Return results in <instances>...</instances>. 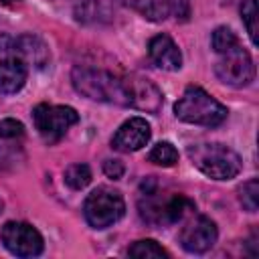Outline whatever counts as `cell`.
I'll return each mask as SVG.
<instances>
[{"label": "cell", "mask_w": 259, "mask_h": 259, "mask_svg": "<svg viewBox=\"0 0 259 259\" xmlns=\"http://www.w3.org/2000/svg\"><path fill=\"white\" fill-rule=\"evenodd\" d=\"M113 14L111 0H75V18L83 24L107 22Z\"/></svg>", "instance_id": "obj_14"}, {"label": "cell", "mask_w": 259, "mask_h": 259, "mask_svg": "<svg viewBox=\"0 0 259 259\" xmlns=\"http://www.w3.org/2000/svg\"><path fill=\"white\" fill-rule=\"evenodd\" d=\"M123 81V91H125V101L127 105L148 111V113H158L162 107V91L146 77L140 75H125L121 77Z\"/></svg>", "instance_id": "obj_9"}, {"label": "cell", "mask_w": 259, "mask_h": 259, "mask_svg": "<svg viewBox=\"0 0 259 259\" xmlns=\"http://www.w3.org/2000/svg\"><path fill=\"white\" fill-rule=\"evenodd\" d=\"M148 55L152 63L164 71H178L182 67L180 49L168 34H156L148 45Z\"/></svg>", "instance_id": "obj_12"}, {"label": "cell", "mask_w": 259, "mask_h": 259, "mask_svg": "<svg viewBox=\"0 0 259 259\" xmlns=\"http://www.w3.org/2000/svg\"><path fill=\"white\" fill-rule=\"evenodd\" d=\"M127 255L130 257H136V259H162V257H168L166 249H162L156 241L152 239H144V241H136L130 249H127Z\"/></svg>", "instance_id": "obj_17"}, {"label": "cell", "mask_w": 259, "mask_h": 259, "mask_svg": "<svg viewBox=\"0 0 259 259\" xmlns=\"http://www.w3.org/2000/svg\"><path fill=\"white\" fill-rule=\"evenodd\" d=\"M22 132H24V125L12 117L0 121V138H4V140L18 138V136H22Z\"/></svg>", "instance_id": "obj_23"}, {"label": "cell", "mask_w": 259, "mask_h": 259, "mask_svg": "<svg viewBox=\"0 0 259 259\" xmlns=\"http://www.w3.org/2000/svg\"><path fill=\"white\" fill-rule=\"evenodd\" d=\"M152 130L144 117H132L119 125L111 138V146L119 152H136L150 142Z\"/></svg>", "instance_id": "obj_11"}, {"label": "cell", "mask_w": 259, "mask_h": 259, "mask_svg": "<svg viewBox=\"0 0 259 259\" xmlns=\"http://www.w3.org/2000/svg\"><path fill=\"white\" fill-rule=\"evenodd\" d=\"M125 212V202L117 190L111 188H97L93 190L83 204L85 221L93 229H107L113 223H117Z\"/></svg>", "instance_id": "obj_4"}, {"label": "cell", "mask_w": 259, "mask_h": 259, "mask_svg": "<svg viewBox=\"0 0 259 259\" xmlns=\"http://www.w3.org/2000/svg\"><path fill=\"white\" fill-rule=\"evenodd\" d=\"M178 119L194 125L214 127L227 119V107L200 87H188L174 105Z\"/></svg>", "instance_id": "obj_3"}, {"label": "cell", "mask_w": 259, "mask_h": 259, "mask_svg": "<svg viewBox=\"0 0 259 259\" xmlns=\"http://www.w3.org/2000/svg\"><path fill=\"white\" fill-rule=\"evenodd\" d=\"M210 40H212V49L217 53H223V51H227V49H231V47H235L239 42L237 34L231 28H227V26H219L212 32V38Z\"/></svg>", "instance_id": "obj_22"}, {"label": "cell", "mask_w": 259, "mask_h": 259, "mask_svg": "<svg viewBox=\"0 0 259 259\" xmlns=\"http://www.w3.org/2000/svg\"><path fill=\"white\" fill-rule=\"evenodd\" d=\"M32 121L45 142H59L71 125L79 121V113L69 105H49L40 103L32 109Z\"/></svg>", "instance_id": "obj_5"}, {"label": "cell", "mask_w": 259, "mask_h": 259, "mask_svg": "<svg viewBox=\"0 0 259 259\" xmlns=\"http://www.w3.org/2000/svg\"><path fill=\"white\" fill-rule=\"evenodd\" d=\"M65 182L73 190H81L91 182V170L87 164H71L65 170Z\"/></svg>", "instance_id": "obj_19"}, {"label": "cell", "mask_w": 259, "mask_h": 259, "mask_svg": "<svg viewBox=\"0 0 259 259\" xmlns=\"http://www.w3.org/2000/svg\"><path fill=\"white\" fill-rule=\"evenodd\" d=\"M0 239L4 247L16 257H36L42 253L45 247L40 233L28 223H16V221L6 223L2 227Z\"/></svg>", "instance_id": "obj_7"}, {"label": "cell", "mask_w": 259, "mask_h": 259, "mask_svg": "<svg viewBox=\"0 0 259 259\" xmlns=\"http://www.w3.org/2000/svg\"><path fill=\"white\" fill-rule=\"evenodd\" d=\"M144 18L148 20H164L170 14V6L172 0H127Z\"/></svg>", "instance_id": "obj_16"}, {"label": "cell", "mask_w": 259, "mask_h": 259, "mask_svg": "<svg viewBox=\"0 0 259 259\" xmlns=\"http://www.w3.org/2000/svg\"><path fill=\"white\" fill-rule=\"evenodd\" d=\"M0 51L8 53L10 57L20 59L24 65H34L36 69H42L51 59L47 45L38 36H32V34L0 36Z\"/></svg>", "instance_id": "obj_8"}, {"label": "cell", "mask_w": 259, "mask_h": 259, "mask_svg": "<svg viewBox=\"0 0 259 259\" xmlns=\"http://www.w3.org/2000/svg\"><path fill=\"white\" fill-rule=\"evenodd\" d=\"M192 164L212 180H231L241 172V158L225 144H192L188 148Z\"/></svg>", "instance_id": "obj_2"}, {"label": "cell", "mask_w": 259, "mask_h": 259, "mask_svg": "<svg viewBox=\"0 0 259 259\" xmlns=\"http://www.w3.org/2000/svg\"><path fill=\"white\" fill-rule=\"evenodd\" d=\"M26 75H28L26 65L20 59L8 57L0 61V93L4 95L18 93L26 83Z\"/></svg>", "instance_id": "obj_13"}, {"label": "cell", "mask_w": 259, "mask_h": 259, "mask_svg": "<svg viewBox=\"0 0 259 259\" xmlns=\"http://www.w3.org/2000/svg\"><path fill=\"white\" fill-rule=\"evenodd\" d=\"M214 73L223 83L233 85V87H243L253 81L255 65H253L251 55L241 47V42H237L235 47L219 53Z\"/></svg>", "instance_id": "obj_6"}, {"label": "cell", "mask_w": 259, "mask_h": 259, "mask_svg": "<svg viewBox=\"0 0 259 259\" xmlns=\"http://www.w3.org/2000/svg\"><path fill=\"white\" fill-rule=\"evenodd\" d=\"M103 172H105L107 178L119 180V178L123 176V172H125V166H123L121 160H111V158H109V160L103 162Z\"/></svg>", "instance_id": "obj_24"}, {"label": "cell", "mask_w": 259, "mask_h": 259, "mask_svg": "<svg viewBox=\"0 0 259 259\" xmlns=\"http://www.w3.org/2000/svg\"><path fill=\"white\" fill-rule=\"evenodd\" d=\"M71 81L81 95L93 101L127 105L121 77H115L109 71L93 69V67H75L71 73Z\"/></svg>", "instance_id": "obj_1"}, {"label": "cell", "mask_w": 259, "mask_h": 259, "mask_svg": "<svg viewBox=\"0 0 259 259\" xmlns=\"http://www.w3.org/2000/svg\"><path fill=\"white\" fill-rule=\"evenodd\" d=\"M241 16H243V24L249 32L251 42L257 45V0H243Z\"/></svg>", "instance_id": "obj_20"}, {"label": "cell", "mask_w": 259, "mask_h": 259, "mask_svg": "<svg viewBox=\"0 0 259 259\" xmlns=\"http://www.w3.org/2000/svg\"><path fill=\"white\" fill-rule=\"evenodd\" d=\"M219 231L217 225L208 217H196L192 219L182 231H180V245L188 253H206L217 243Z\"/></svg>", "instance_id": "obj_10"}, {"label": "cell", "mask_w": 259, "mask_h": 259, "mask_svg": "<svg viewBox=\"0 0 259 259\" xmlns=\"http://www.w3.org/2000/svg\"><path fill=\"white\" fill-rule=\"evenodd\" d=\"M194 210V202L186 198L184 194H172L162 200V210H160V225H174L182 221L188 212Z\"/></svg>", "instance_id": "obj_15"}, {"label": "cell", "mask_w": 259, "mask_h": 259, "mask_svg": "<svg viewBox=\"0 0 259 259\" xmlns=\"http://www.w3.org/2000/svg\"><path fill=\"white\" fill-rule=\"evenodd\" d=\"M148 160L154 162V164H158V166L170 168V166H174L178 162V152H176V148L170 142H160V144H156L150 150Z\"/></svg>", "instance_id": "obj_18"}, {"label": "cell", "mask_w": 259, "mask_h": 259, "mask_svg": "<svg viewBox=\"0 0 259 259\" xmlns=\"http://www.w3.org/2000/svg\"><path fill=\"white\" fill-rule=\"evenodd\" d=\"M257 198H259V182H257V178H251L239 188V200H241L245 210L255 212L257 210Z\"/></svg>", "instance_id": "obj_21"}, {"label": "cell", "mask_w": 259, "mask_h": 259, "mask_svg": "<svg viewBox=\"0 0 259 259\" xmlns=\"http://www.w3.org/2000/svg\"><path fill=\"white\" fill-rule=\"evenodd\" d=\"M2 2H6V4H8V2H16V0H2Z\"/></svg>", "instance_id": "obj_25"}]
</instances>
